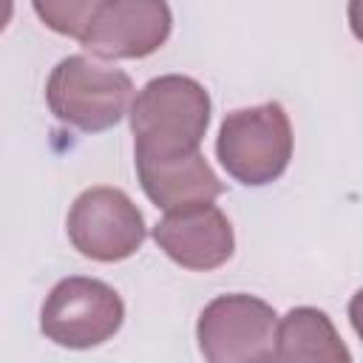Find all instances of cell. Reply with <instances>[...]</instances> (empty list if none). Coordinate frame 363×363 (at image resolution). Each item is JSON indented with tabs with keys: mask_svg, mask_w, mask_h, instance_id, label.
Wrapping results in <instances>:
<instances>
[{
	"mask_svg": "<svg viewBox=\"0 0 363 363\" xmlns=\"http://www.w3.org/2000/svg\"><path fill=\"white\" fill-rule=\"evenodd\" d=\"M210 125V94L184 74L150 79L130 102V130L136 147L147 150H193Z\"/></svg>",
	"mask_w": 363,
	"mask_h": 363,
	"instance_id": "3",
	"label": "cell"
},
{
	"mask_svg": "<svg viewBox=\"0 0 363 363\" xmlns=\"http://www.w3.org/2000/svg\"><path fill=\"white\" fill-rule=\"evenodd\" d=\"M170 28L167 0H105L82 45L99 60H142L167 43Z\"/></svg>",
	"mask_w": 363,
	"mask_h": 363,
	"instance_id": "7",
	"label": "cell"
},
{
	"mask_svg": "<svg viewBox=\"0 0 363 363\" xmlns=\"http://www.w3.org/2000/svg\"><path fill=\"white\" fill-rule=\"evenodd\" d=\"M349 320H352L354 335L363 340V289H357L349 301Z\"/></svg>",
	"mask_w": 363,
	"mask_h": 363,
	"instance_id": "12",
	"label": "cell"
},
{
	"mask_svg": "<svg viewBox=\"0 0 363 363\" xmlns=\"http://www.w3.org/2000/svg\"><path fill=\"white\" fill-rule=\"evenodd\" d=\"M346 14H349V28H352V34L363 43V0H349Z\"/></svg>",
	"mask_w": 363,
	"mask_h": 363,
	"instance_id": "13",
	"label": "cell"
},
{
	"mask_svg": "<svg viewBox=\"0 0 363 363\" xmlns=\"http://www.w3.org/2000/svg\"><path fill=\"white\" fill-rule=\"evenodd\" d=\"M153 241L173 264L196 272L218 269L235 250L233 224L213 201L164 210V218L153 227Z\"/></svg>",
	"mask_w": 363,
	"mask_h": 363,
	"instance_id": "8",
	"label": "cell"
},
{
	"mask_svg": "<svg viewBox=\"0 0 363 363\" xmlns=\"http://www.w3.org/2000/svg\"><path fill=\"white\" fill-rule=\"evenodd\" d=\"M136 176L145 196L162 207L176 210L196 201H213L224 193L221 179L199 147L193 150H133Z\"/></svg>",
	"mask_w": 363,
	"mask_h": 363,
	"instance_id": "9",
	"label": "cell"
},
{
	"mask_svg": "<svg viewBox=\"0 0 363 363\" xmlns=\"http://www.w3.org/2000/svg\"><path fill=\"white\" fill-rule=\"evenodd\" d=\"M125 320L119 292L85 275H71L54 284L40 309L43 335L65 349H94L111 340Z\"/></svg>",
	"mask_w": 363,
	"mask_h": 363,
	"instance_id": "4",
	"label": "cell"
},
{
	"mask_svg": "<svg viewBox=\"0 0 363 363\" xmlns=\"http://www.w3.org/2000/svg\"><path fill=\"white\" fill-rule=\"evenodd\" d=\"M65 230L79 255L102 264L130 258L147 235L145 216L130 196L105 184L88 187L74 199Z\"/></svg>",
	"mask_w": 363,
	"mask_h": 363,
	"instance_id": "6",
	"label": "cell"
},
{
	"mask_svg": "<svg viewBox=\"0 0 363 363\" xmlns=\"http://www.w3.org/2000/svg\"><path fill=\"white\" fill-rule=\"evenodd\" d=\"M221 167L247 187H264L284 176L292 159V125L281 102L230 111L218 128Z\"/></svg>",
	"mask_w": 363,
	"mask_h": 363,
	"instance_id": "2",
	"label": "cell"
},
{
	"mask_svg": "<svg viewBox=\"0 0 363 363\" xmlns=\"http://www.w3.org/2000/svg\"><path fill=\"white\" fill-rule=\"evenodd\" d=\"M275 360L303 363H349L352 352L340 340L335 323L323 309L295 306L275 329Z\"/></svg>",
	"mask_w": 363,
	"mask_h": 363,
	"instance_id": "10",
	"label": "cell"
},
{
	"mask_svg": "<svg viewBox=\"0 0 363 363\" xmlns=\"http://www.w3.org/2000/svg\"><path fill=\"white\" fill-rule=\"evenodd\" d=\"M275 309L255 295H218L199 315V349L210 363L275 360Z\"/></svg>",
	"mask_w": 363,
	"mask_h": 363,
	"instance_id": "5",
	"label": "cell"
},
{
	"mask_svg": "<svg viewBox=\"0 0 363 363\" xmlns=\"http://www.w3.org/2000/svg\"><path fill=\"white\" fill-rule=\"evenodd\" d=\"M31 6L51 31L82 43L105 0H31Z\"/></svg>",
	"mask_w": 363,
	"mask_h": 363,
	"instance_id": "11",
	"label": "cell"
},
{
	"mask_svg": "<svg viewBox=\"0 0 363 363\" xmlns=\"http://www.w3.org/2000/svg\"><path fill=\"white\" fill-rule=\"evenodd\" d=\"M133 82L122 68L105 65L85 54H71L60 60L45 82L48 111L85 133H99L113 128L130 105Z\"/></svg>",
	"mask_w": 363,
	"mask_h": 363,
	"instance_id": "1",
	"label": "cell"
}]
</instances>
